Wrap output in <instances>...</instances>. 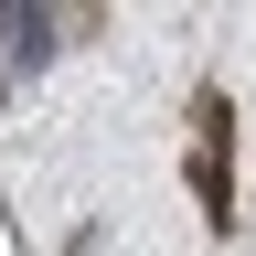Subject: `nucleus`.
I'll return each mask as SVG.
<instances>
[{
  "label": "nucleus",
  "instance_id": "nucleus-1",
  "mask_svg": "<svg viewBox=\"0 0 256 256\" xmlns=\"http://www.w3.org/2000/svg\"><path fill=\"white\" fill-rule=\"evenodd\" d=\"M192 128H203V150H192L203 214H214V224H235V171H224V96H214V86H203V118H192Z\"/></svg>",
  "mask_w": 256,
  "mask_h": 256
}]
</instances>
